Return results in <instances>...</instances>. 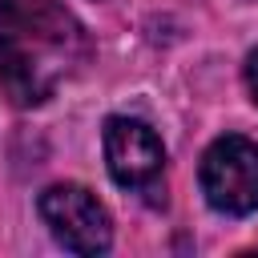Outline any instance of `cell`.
Listing matches in <instances>:
<instances>
[{"instance_id": "6da1fadb", "label": "cell", "mask_w": 258, "mask_h": 258, "mask_svg": "<svg viewBox=\"0 0 258 258\" xmlns=\"http://www.w3.org/2000/svg\"><path fill=\"white\" fill-rule=\"evenodd\" d=\"M89 56L85 28L56 0H0V89L12 105H44Z\"/></svg>"}, {"instance_id": "7a4b0ae2", "label": "cell", "mask_w": 258, "mask_h": 258, "mask_svg": "<svg viewBox=\"0 0 258 258\" xmlns=\"http://www.w3.org/2000/svg\"><path fill=\"white\" fill-rule=\"evenodd\" d=\"M105 161L121 189L145 198L149 206L165 202V145L137 117L105 121Z\"/></svg>"}, {"instance_id": "3957f363", "label": "cell", "mask_w": 258, "mask_h": 258, "mask_svg": "<svg viewBox=\"0 0 258 258\" xmlns=\"http://www.w3.org/2000/svg\"><path fill=\"white\" fill-rule=\"evenodd\" d=\"M202 194L218 214H254L258 210V145L250 137L226 133L202 153L198 169Z\"/></svg>"}, {"instance_id": "277c9868", "label": "cell", "mask_w": 258, "mask_h": 258, "mask_svg": "<svg viewBox=\"0 0 258 258\" xmlns=\"http://www.w3.org/2000/svg\"><path fill=\"white\" fill-rule=\"evenodd\" d=\"M44 226L52 230V238L73 250V254H101L109 250L113 242V226H109V214L105 206L97 202L93 189L85 185H73V181H60V185H48L36 202Z\"/></svg>"}, {"instance_id": "5b68a950", "label": "cell", "mask_w": 258, "mask_h": 258, "mask_svg": "<svg viewBox=\"0 0 258 258\" xmlns=\"http://www.w3.org/2000/svg\"><path fill=\"white\" fill-rule=\"evenodd\" d=\"M246 85H250V93H254V101H258V48L246 56Z\"/></svg>"}]
</instances>
